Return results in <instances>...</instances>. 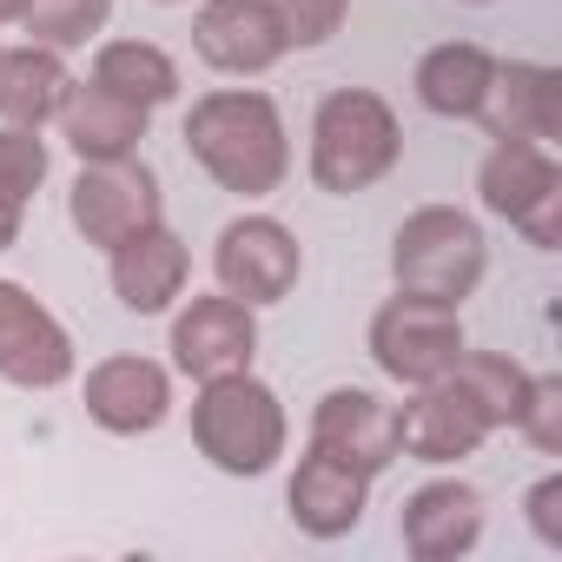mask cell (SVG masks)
<instances>
[{"label":"cell","mask_w":562,"mask_h":562,"mask_svg":"<svg viewBox=\"0 0 562 562\" xmlns=\"http://www.w3.org/2000/svg\"><path fill=\"white\" fill-rule=\"evenodd\" d=\"M278 47H285V21H278L265 0H212L199 14V54L212 67L251 74V67H271Z\"/></svg>","instance_id":"cell-11"},{"label":"cell","mask_w":562,"mask_h":562,"mask_svg":"<svg viewBox=\"0 0 562 562\" xmlns=\"http://www.w3.org/2000/svg\"><path fill=\"white\" fill-rule=\"evenodd\" d=\"M483 199L509 218H522L542 245L555 238L549 225V205H555V166L529 146V139H503V153L483 166Z\"/></svg>","instance_id":"cell-12"},{"label":"cell","mask_w":562,"mask_h":562,"mask_svg":"<svg viewBox=\"0 0 562 562\" xmlns=\"http://www.w3.org/2000/svg\"><path fill=\"white\" fill-rule=\"evenodd\" d=\"M159 212V192H153V172L146 166H100L74 186V225L100 245H126L133 232H146Z\"/></svg>","instance_id":"cell-6"},{"label":"cell","mask_w":562,"mask_h":562,"mask_svg":"<svg viewBox=\"0 0 562 562\" xmlns=\"http://www.w3.org/2000/svg\"><path fill=\"white\" fill-rule=\"evenodd\" d=\"M74 364L67 331L14 285H0V371L14 384H60Z\"/></svg>","instance_id":"cell-8"},{"label":"cell","mask_w":562,"mask_h":562,"mask_svg":"<svg viewBox=\"0 0 562 562\" xmlns=\"http://www.w3.org/2000/svg\"><path fill=\"white\" fill-rule=\"evenodd\" d=\"M67 133L80 146V159H126V146L146 133V106H126L113 100L106 87H87L80 100H67Z\"/></svg>","instance_id":"cell-18"},{"label":"cell","mask_w":562,"mask_h":562,"mask_svg":"<svg viewBox=\"0 0 562 562\" xmlns=\"http://www.w3.org/2000/svg\"><path fill=\"white\" fill-rule=\"evenodd\" d=\"M27 8V0H0V14H21Z\"/></svg>","instance_id":"cell-30"},{"label":"cell","mask_w":562,"mask_h":562,"mask_svg":"<svg viewBox=\"0 0 562 562\" xmlns=\"http://www.w3.org/2000/svg\"><path fill=\"white\" fill-rule=\"evenodd\" d=\"M490 430V417L470 404V391H430L397 417V450L424 457V463H450L463 450H476Z\"/></svg>","instance_id":"cell-14"},{"label":"cell","mask_w":562,"mask_h":562,"mask_svg":"<svg viewBox=\"0 0 562 562\" xmlns=\"http://www.w3.org/2000/svg\"><path fill=\"white\" fill-rule=\"evenodd\" d=\"M555 503H562V483L549 476V483L529 496V522H536V536H542V542H562V509H555Z\"/></svg>","instance_id":"cell-28"},{"label":"cell","mask_w":562,"mask_h":562,"mask_svg":"<svg viewBox=\"0 0 562 562\" xmlns=\"http://www.w3.org/2000/svg\"><path fill=\"white\" fill-rule=\"evenodd\" d=\"M490 80H496V67H490L483 47H443V54H430L424 74H417L430 113H483Z\"/></svg>","instance_id":"cell-19"},{"label":"cell","mask_w":562,"mask_h":562,"mask_svg":"<svg viewBox=\"0 0 562 562\" xmlns=\"http://www.w3.org/2000/svg\"><path fill=\"white\" fill-rule=\"evenodd\" d=\"M292 516H299V529H312V536H345V529L364 516V470H351V463L312 450L305 470L292 476Z\"/></svg>","instance_id":"cell-16"},{"label":"cell","mask_w":562,"mask_h":562,"mask_svg":"<svg viewBox=\"0 0 562 562\" xmlns=\"http://www.w3.org/2000/svg\"><path fill=\"white\" fill-rule=\"evenodd\" d=\"M67 106V74L54 54H8L0 60V113L8 120H47Z\"/></svg>","instance_id":"cell-20"},{"label":"cell","mask_w":562,"mask_h":562,"mask_svg":"<svg viewBox=\"0 0 562 562\" xmlns=\"http://www.w3.org/2000/svg\"><path fill=\"white\" fill-rule=\"evenodd\" d=\"M27 27L41 34V41H54V47H74V41H87L100 21H106V0H27Z\"/></svg>","instance_id":"cell-24"},{"label":"cell","mask_w":562,"mask_h":562,"mask_svg":"<svg viewBox=\"0 0 562 562\" xmlns=\"http://www.w3.org/2000/svg\"><path fill=\"white\" fill-rule=\"evenodd\" d=\"M186 146L218 172L232 192H271L285 172V133L265 93H218L186 120Z\"/></svg>","instance_id":"cell-1"},{"label":"cell","mask_w":562,"mask_h":562,"mask_svg":"<svg viewBox=\"0 0 562 562\" xmlns=\"http://www.w3.org/2000/svg\"><path fill=\"white\" fill-rule=\"evenodd\" d=\"M172 351L192 378H238L251 364V312L232 299H199L172 325Z\"/></svg>","instance_id":"cell-9"},{"label":"cell","mask_w":562,"mask_h":562,"mask_svg":"<svg viewBox=\"0 0 562 562\" xmlns=\"http://www.w3.org/2000/svg\"><path fill=\"white\" fill-rule=\"evenodd\" d=\"M397 278H404L411 299L457 305L483 278V238H476V225L457 218V212H417L397 232Z\"/></svg>","instance_id":"cell-3"},{"label":"cell","mask_w":562,"mask_h":562,"mask_svg":"<svg viewBox=\"0 0 562 562\" xmlns=\"http://www.w3.org/2000/svg\"><path fill=\"white\" fill-rule=\"evenodd\" d=\"M371 351L391 378L404 384H437L443 371H457L463 358V331L450 318V305H430V299H397L378 325H371Z\"/></svg>","instance_id":"cell-5"},{"label":"cell","mask_w":562,"mask_h":562,"mask_svg":"<svg viewBox=\"0 0 562 562\" xmlns=\"http://www.w3.org/2000/svg\"><path fill=\"white\" fill-rule=\"evenodd\" d=\"M179 278H186V251H179V238L159 232V225L133 232V238L120 245V258H113V285H120V299H126L133 312H159V305L179 292Z\"/></svg>","instance_id":"cell-17"},{"label":"cell","mask_w":562,"mask_h":562,"mask_svg":"<svg viewBox=\"0 0 562 562\" xmlns=\"http://www.w3.org/2000/svg\"><path fill=\"white\" fill-rule=\"evenodd\" d=\"M318 450L325 457H338V463H351V470H384L391 463V450H397V417L371 397V391H331L325 404H318Z\"/></svg>","instance_id":"cell-10"},{"label":"cell","mask_w":562,"mask_h":562,"mask_svg":"<svg viewBox=\"0 0 562 562\" xmlns=\"http://www.w3.org/2000/svg\"><path fill=\"white\" fill-rule=\"evenodd\" d=\"M555 404H562V384H529V397H522V411H516V424H529V437H536L542 450H555V443H562Z\"/></svg>","instance_id":"cell-27"},{"label":"cell","mask_w":562,"mask_h":562,"mask_svg":"<svg viewBox=\"0 0 562 562\" xmlns=\"http://www.w3.org/2000/svg\"><path fill=\"white\" fill-rule=\"evenodd\" d=\"M0 245H14V199H0Z\"/></svg>","instance_id":"cell-29"},{"label":"cell","mask_w":562,"mask_h":562,"mask_svg":"<svg viewBox=\"0 0 562 562\" xmlns=\"http://www.w3.org/2000/svg\"><path fill=\"white\" fill-rule=\"evenodd\" d=\"M490 93H496V126L509 139H549L555 133V74L509 67L503 80H490Z\"/></svg>","instance_id":"cell-21"},{"label":"cell","mask_w":562,"mask_h":562,"mask_svg":"<svg viewBox=\"0 0 562 562\" xmlns=\"http://www.w3.org/2000/svg\"><path fill=\"white\" fill-rule=\"evenodd\" d=\"M93 87H106V93H113V100H126V106H159V100L179 87V74H172V60H166L159 47L126 41V47H106V54H100Z\"/></svg>","instance_id":"cell-22"},{"label":"cell","mask_w":562,"mask_h":562,"mask_svg":"<svg viewBox=\"0 0 562 562\" xmlns=\"http://www.w3.org/2000/svg\"><path fill=\"white\" fill-rule=\"evenodd\" d=\"M218 278L238 299H285V285L299 278V245L285 238V225L271 218H238L218 238Z\"/></svg>","instance_id":"cell-7"},{"label":"cell","mask_w":562,"mask_h":562,"mask_svg":"<svg viewBox=\"0 0 562 562\" xmlns=\"http://www.w3.org/2000/svg\"><path fill=\"white\" fill-rule=\"evenodd\" d=\"M41 172H47L41 139H27V133H0V199L34 192V186H41Z\"/></svg>","instance_id":"cell-25"},{"label":"cell","mask_w":562,"mask_h":562,"mask_svg":"<svg viewBox=\"0 0 562 562\" xmlns=\"http://www.w3.org/2000/svg\"><path fill=\"white\" fill-rule=\"evenodd\" d=\"M476 536H483V503H476V490H463V483H430V490H417L411 509H404V549L424 555V562L463 555Z\"/></svg>","instance_id":"cell-13"},{"label":"cell","mask_w":562,"mask_h":562,"mask_svg":"<svg viewBox=\"0 0 562 562\" xmlns=\"http://www.w3.org/2000/svg\"><path fill=\"white\" fill-rule=\"evenodd\" d=\"M166 371L146 364V358H113L87 378V411L106 424V430H153L166 417Z\"/></svg>","instance_id":"cell-15"},{"label":"cell","mask_w":562,"mask_h":562,"mask_svg":"<svg viewBox=\"0 0 562 562\" xmlns=\"http://www.w3.org/2000/svg\"><path fill=\"white\" fill-rule=\"evenodd\" d=\"M338 14H345V0H285V41H299V47H318V41H331V27H338Z\"/></svg>","instance_id":"cell-26"},{"label":"cell","mask_w":562,"mask_h":562,"mask_svg":"<svg viewBox=\"0 0 562 562\" xmlns=\"http://www.w3.org/2000/svg\"><path fill=\"white\" fill-rule=\"evenodd\" d=\"M192 430H199V450H205L218 470H232V476L271 470L278 443H285V417H278L271 391L251 384V378H212V391H205Z\"/></svg>","instance_id":"cell-2"},{"label":"cell","mask_w":562,"mask_h":562,"mask_svg":"<svg viewBox=\"0 0 562 562\" xmlns=\"http://www.w3.org/2000/svg\"><path fill=\"white\" fill-rule=\"evenodd\" d=\"M463 391H470V404H476L490 424H503V417L522 411L529 378H522L516 364H503V358H470V364H463Z\"/></svg>","instance_id":"cell-23"},{"label":"cell","mask_w":562,"mask_h":562,"mask_svg":"<svg viewBox=\"0 0 562 562\" xmlns=\"http://www.w3.org/2000/svg\"><path fill=\"white\" fill-rule=\"evenodd\" d=\"M391 159H397V126H391L384 100H371V93L325 100V113H318V179L331 192L371 186Z\"/></svg>","instance_id":"cell-4"}]
</instances>
